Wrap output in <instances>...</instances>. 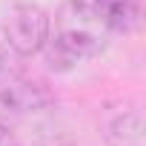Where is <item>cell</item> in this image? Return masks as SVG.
<instances>
[{
    "mask_svg": "<svg viewBox=\"0 0 146 146\" xmlns=\"http://www.w3.org/2000/svg\"><path fill=\"white\" fill-rule=\"evenodd\" d=\"M54 103V95L29 78L9 75L0 80V115H29Z\"/></svg>",
    "mask_w": 146,
    "mask_h": 146,
    "instance_id": "obj_3",
    "label": "cell"
},
{
    "mask_svg": "<svg viewBox=\"0 0 146 146\" xmlns=\"http://www.w3.org/2000/svg\"><path fill=\"white\" fill-rule=\"evenodd\" d=\"M92 9L109 32H132L140 23V0H92Z\"/></svg>",
    "mask_w": 146,
    "mask_h": 146,
    "instance_id": "obj_5",
    "label": "cell"
},
{
    "mask_svg": "<svg viewBox=\"0 0 146 146\" xmlns=\"http://www.w3.org/2000/svg\"><path fill=\"white\" fill-rule=\"evenodd\" d=\"M109 29L86 0H63L54 15V35L43 46L52 72H72L80 60L98 57L109 43Z\"/></svg>",
    "mask_w": 146,
    "mask_h": 146,
    "instance_id": "obj_1",
    "label": "cell"
},
{
    "mask_svg": "<svg viewBox=\"0 0 146 146\" xmlns=\"http://www.w3.org/2000/svg\"><path fill=\"white\" fill-rule=\"evenodd\" d=\"M9 75H15V52L0 40V80Z\"/></svg>",
    "mask_w": 146,
    "mask_h": 146,
    "instance_id": "obj_6",
    "label": "cell"
},
{
    "mask_svg": "<svg viewBox=\"0 0 146 146\" xmlns=\"http://www.w3.org/2000/svg\"><path fill=\"white\" fill-rule=\"evenodd\" d=\"M0 146H12V137H9V132H6L3 123H0Z\"/></svg>",
    "mask_w": 146,
    "mask_h": 146,
    "instance_id": "obj_7",
    "label": "cell"
},
{
    "mask_svg": "<svg viewBox=\"0 0 146 146\" xmlns=\"http://www.w3.org/2000/svg\"><path fill=\"white\" fill-rule=\"evenodd\" d=\"M49 32H52L49 15L40 6H32V3L12 6L6 20H3L6 46L20 57H32V54L43 52V46L49 40Z\"/></svg>",
    "mask_w": 146,
    "mask_h": 146,
    "instance_id": "obj_2",
    "label": "cell"
},
{
    "mask_svg": "<svg viewBox=\"0 0 146 146\" xmlns=\"http://www.w3.org/2000/svg\"><path fill=\"white\" fill-rule=\"evenodd\" d=\"M103 137L109 146H140L143 140V117L140 109L135 106H120V109H109L103 115Z\"/></svg>",
    "mask_w": 146,
    "mask_h": 146,
    "instance_id": "obj_4",
    "label": "cell"
}]
</instances>
